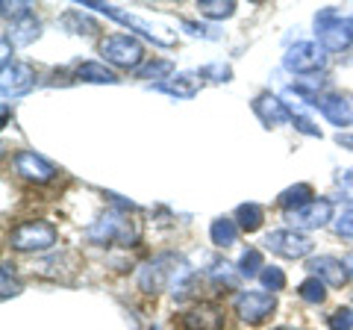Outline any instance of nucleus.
<instances>
[{"label": "nucleus", "instance_id": "22", "mask_svg": "<svg viewBox=\"0 0 353 330\" xmlns=\"http://www.w3.org/2000/svg\"><path fill=\"white\" fill-rule=\"evenodd\" d=\"M262 254L256 248H248L245 254H241V260H239V274L241 278H259L262 274Z\"/></svg>", "mask_w": 353, "mask_h": 330}, {"label": "nucleus", "instance_id": "15", "mask_svg": "<svg viewBox=\"0 0 353 330\" xmlns=\"http://www.w3.org/2000/svg\"><path fill=\"white\" fill-rule=\"evenodd\" d=\"M162 89L176 97H194L201 92V77L197 74H171V80L162 83Z\"/></svg>", "mask_w": 353, "mask_h": 330}, {"label": "nucleus", "instance_id": "18", "mask_svg": "<svg viewBox=\"0 0 353 330\" xmlns=\"http://www.w3.org/2000/svg\"><path fill=\"white\" fill-rule=\"evenodd\" d=\"M77 80H85V83H115L118 77L112 74V68H106L101 62H83L77 68Z\"/></svg>", "mask_w": 353, "mask_h": 330}, {"label": "nucleus", "instance_id": "20", "mask_svg": "<svg viewBox=\"0 0 353 330\" xmlns=\"http://www.w3.org/2000/svg\"><path fill=\"white\" fill-rule=\"evenodd\" d=\"M139 286L145 292H159L162 286H165V269H162V262H148V266L141 269V274H139Z\"/></svg>", "mask_w": 353, "mask_h": 330}, {"label": "nucleus", "instance_id": "30", "mask_svg": "<svg viewBox=\"0 0 353 330\" xmlns=\"http://www.w3.org/2000/svg\"><path fill=\"white\" fill-rule=\"evenodd\" d=\"M336 142H339V145H341V148H347V151H353V136H347V133H339V139H336Z\"/></svg>", "mask_w": 353, "mask_h": 330}, {"label": "nucleus", "instance_id": "3", "mask_svg": "<svg viewBox=\"0 0 353 330\" xmlns=\"http://www.w3.org/2000/svg\"><path fill=\"white\" fill-rule=\"evenodd\" d=\"M101 57L118 65V68H136V65L145 59V48H141V41L136 36H130V32H112V36H106L101 41Z\"/></svg>", "mask_w": 353, "mask_h": 330}, {"label": "nucleus", "instance_id": "28", "mask_svg": "<svg viewBox=\"0 0 353 330\" xmlns=\"http://www.w3.org/2000/svg\"><path fill=\"white\" fill-rule=\"evenodd\" d=\"M159 71H174V65H171V62H165V59L150 62L148 68H141V77H162Z\"/></svg>", "mask_w": 353, "mask_h": 330}, {"label": "nucleus", "instance_id": "6", "mask_svg": "<svg viewBox=\"0 0 353 330\" xmlns=\"http://www.w3.org/2000/svg\"><path fill=\"white\" fill-rule=\"evenodd\" d=\"M289 218L292 230H315V227H324L330 224V218H333V201L330 197H318V201H309L306 206H301V210H294L285 215Z\"/></svg>", "mask_w": 353, "mask_h": 330}, {"label": "nucleus", "instance_id": "26", "mask_svg": "<svg viewBox=\"0 0 353 330\" xmlns=\"http://www.w3.org/2000/svg\"><path fill=\"white\" fill-rule=\"evenodd\" d=\"M336 233L341 239H353V210H345L336 218Z\"/></svg>", "mask_w": 353, "mask_h": 330}, {"label": "nucleus", "instance_id": "29", "mask_svg": "<svg viewBox=\"0 0 353 330\" xmlns=\"http://www.w3.org/2000/svg\"><path fill=\"white\" fill-rule=\"evenodd\" d=\"M21 292V283L12 278V280H9V269L3 266V301L9 298V295H18Z\"/></svg>", "mask_w": 353, "mask_h": 330}, {"label": "nucleus", "instance_id": "31", "mask_svg": "<svg viewBox=\"0 0 353 330\" xmlns=\"http://www.w3.org/2000/svg\"><path fill=\"white\" fill-rule=\"evenodd\" d=\"M341 183H345V186H350V189H353V171H347V174H341Z\"/></svg>", "mask_w": 353, "mask_h": 330}, {"label": "nucleus", "instance_id": "16", "mask_svg": "<svg viewBox=\"0 0 353 330\" xmlns=\"http://www.w3.org/2000/svg\"><path fill=\"white\" fill-rule=\"evenodd\" d=\"M239 224H236V218H215L212 227H209V236H212V242L218 248H230V245H236V239H239Z\"/></svg>", "mask_w": 353, "mask_h": 330}, {"label": "nucleus", "instance_id": "12", "mask_svg": "<svg viewBox=\"0 0 353 330\" xmlns=\"http://www.w3.org/2000/svg\"><path fill=\"white\" fill-rule=\"evenodd\" d=\"M309 271H312V278H318L327 286H345L347 278H350V269L341 260H333V257L312 260V262H309Z\"/></svg>", "mask_w": 353, "mask_h": 330}, {"label": "nucleus", "instance_id": "5", "mask_svg": "<svg viewBox=\"0 0 353 330\" xmlns=\"http://www.w3.org/2000/svg\"><path fill=\"white\" fill-rule=\"evenodd\" d=\"M274 310H277V301L271 292H241L236 298V313L248 324H262L265 318L274 316Z\"/></svg>", "mask_w": 353, "mask_h": 330}, {"label": "nucleus", "instance_id": "10", "mask_svg": "<svg viewBox=\"0 0 353 330\" xmlns=\"http://www.w3.org/2000/svg\"><path fill=\"white\" fill-rule=\"evenodd\" d=\"M36 86V71L27 62H12L3 65V95H24Z\"/></svg>", "mask_w": 353, "mask_h": 330}, {"label": "nucleus", "instance_id": "21", "mask_svg": "<svg viewBox=\"0 0 353 330\" xmlns=\"http://www.w3.org/2000/svg\"><path fill=\"white\" fill-rule=\"evenodd\" d=\"M197 12L212 18V21H224L236 12V3L233 0H201V3H197Z\"/></svg>", "mask_w": 353, "mask_h": 330}, {"label": "nucleus", "instance_id": "8", "mask_svg": "<svg viewBox=\"0 0 353 330\" xmlns=\"http://www.w3.org/2000/svg\"><path fill=\"white\" fill-rule=\"evenodd\" d=\"M12 165H15V171L21 174V177L30 180V183H48V180L57 177V168L32 151H18L12 157Z\"/></svg>", "mask_w": 353, "mask_h": 330}, {"label": "nucleus", "instance_id": "17", "mask_svg": "<svg viewBox=\"0 0 353 330\" xmlns=\"http://www.w3.org/2000/svg\"><path fill=\"white\" fill-rule=\"evenodd\" d=\"M309 201H315V197H312V189H309L306 183H297V186H292V189H285L280 195V206L283 210H289V213L301 210V206H306Z\"/></svg>", "mask_w": 353, "mask_h": 330}, {"label": "nucleus", "instance_id": "25", "mask_svg": "<svg viewBox=\"0 0 353 330\" xmlns=\"http://www.w3.org/2000/svg\"><path fill=\"white\" fill-rule=\"evenodd\" d=\"M327 327L330 330H353V310L350 307H339L336 313L327 316Z\"/></svg>", "mask_w": 353, "mask_h": 330}, {"label": "nucleus", "instance_id": "2", "mask_svg": "<svg viewBox=\"0 0 353 330\" xmlns=\"http://www.w3.org/2000/svg\"><path fill=\"white\" fill-rule=\"evenodd\" d=\"M53 242H57V227L44 218H32V222H24L9 230V245L15 251H24V254H32V251H48Z\"/></svg>", "mask_w": 353, "mask_h": 330}, {"label": "nucleus", "instance_id": "7", "mask_svg": "<svg viewBox=\"0 0 353 330\" xmlns=\"http://www.w3.org/2000/svg\"><path fill=\"white\" fill-rule=\"evenodd\" d=\"M324 59H327V50L318 45V41H301V45H294L285 53V65H289L297 77L318 71V65H324Z\"/></svg>", "mask_w": 353, "mask_h": 330}, {"label": "nucleus", "instance_id": "13", "mask_svg": "<svg viewBox=\"0 0 353 330\" xmlns=\"http://www.w3.org/2000/svg\"><path fill=\"white\" fill-rule=\"evenodd\" d=\"M12 41H18V45H32L39 36H41V24L39 18L30 12V6H21L15 18H12Z\"/></svg>", "mask_w": 353, "mask_h": 330}, {"label": "nucleus", "instance_id": "27", "mask_svg": "<svg viewBox=\"0 0 353 330\" xmlns=\"http://www.w3.org/2000/svg\"><path fill=\"white\" fill-rule=\"evenodd\" d=\"M292 124H294L297 130H303L306 136H321L318 124H309V118H306V115H292Z\"/></svg>", "mask_w": 353, "mask_h": 330}, {"label": "nucleus", "instance_id": "19", "mask_svg": "<svg viewBox=\"0 0 353 330\" xmlns=\"http://www.w3.org/2000/svg\"><path fill=\"white\" fill-rule=\"evenodd\" d=\"M265 222V215H262V206L259 204H241L239 210H236V224L239 230H248V233H253V230H259Z\"/></svg>", "mask_w": 353, "mask_h": 330}, {"label": "nucleus", "instance_id": "9", "mask_svg": "<svg viewBox=\"0 0 353 330\" xmlns=\"http://www.w3.org/2000/svg\"><path fill=\"white\" fill-rule=\"evenodd\" d=\"M224 310L215 304H194L192 310L183 313V327L185 330H221L224 327Z\"/></svg>", "mask_w": 353, "mask_h": 330}, {"label": "nucleus", "instance_id": "4", "mask_svg": "<svg viewBox=\"0 0 353 330\" xmlns=\"http://www.w3.org/2000/svg\"><path fill=\"white\" fill-rule=\"evenodd\" d=\"M265 248L274 251L277 257H285V260H301L312 251V239L306 233H301V230H292V227L274 230V233H268V239H265Z\"/></svg>", "mask_w": 353, "mask_h": 330}, {"label": "nucleus", "instance_id": "24", "mask_svg": "<svg viewBox=\"0 0 353 330\" xmlns=\"http://www.w3.org/2000/svg\"><path fill=\"white\" fill-rule=\"evenodd\" d=\"M259 280L265 286V292H280L285 286V271L277 269V266H265L262 274H259Z\"/></svg>", "mask_w": 353, "mask_h": 330}, {"label": "nucleus", "instance_id": "1", "mask_svg": "<svg viewBox=\"0 0 353 330\" xmlns=\"http://www.w3.org/2000/svg\"><path fill=\"white\" fill-rule=\"evenodd\" d=\"M318 45L327 53L333 50H347L353 45V18H341L333 9L318 15V27H315Z\"/></svg>", "mask_w": 353, "mask_h": 330}, {"label": "nucleus", "instance_id": "23", "mask_svg": "<svg viewBox=\"0 0 353 330\" xmlns=\"http://www.w3.org/2000/svg\"><path fill=\"white\" fill-rule=\"evenodd\" d=\"M297 292H301V298H303L306 304H324V301H327V283H321L318 278L303 280Z\"/></svg>", "mask_w": 353, "mask_h": 330}, {"label": "nucleus", "instance_id": "32", "mask_svg": "<svg viewBox=\"0 0 353 330\" xmlns=\"http://www.w3.org/2000/svg\"><path fill=\"white\" fill-rule=\"evenodd\" d=\"M347 269H350V274H353V262H347Z\"/></svg>", "mask_w": 353, "mask_h": 330}, {"label": "nucleus", "instance_id": "11", "mask_svg": "<svg viewBox=\"0 0 353 330\" xmlns=\"http://www.w3.org/2000/svg\"><path fill=\"white\" fill-rule=\"evenodd\" d=\"M315 106L321 109V115L336 127H350L353 124V106L347 97L341 95H321V101H315Z\"/></svg>", "mask_w": 353, "mask_h": 330}, {"label": "nucleus", "instance_id": "14", "mask_svg": "<svg viewBox=\"0 0 353 330\" xmlns=\"http://www.w3.org/2000/svg\"><path fill=\"white\" fill-rule=\"evenodd\" d=\"M253 113H256L265 124L292 121V113H289V106H285V101H280V97H274V95H259L256 101H253Z\"/></svg>", "mask_w": 353, "mask_h": 330}]
</instances>
